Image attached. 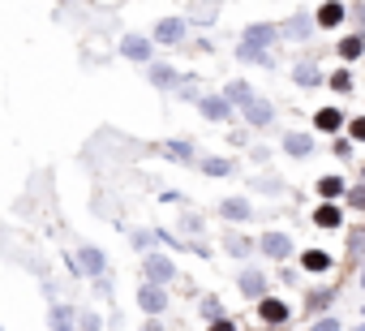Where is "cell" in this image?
Here are the masks:
<instances>
[{"label":"cell","mask_w":365,"mask_h":331,"mask_svg":"<svg viewBox=\"0 0 365 331\" xmlns=\"http://www.w3.org/2000/svg\"><path fill=\"white\" fill-rule=\"evenodd\" d=\"M275 39H279V26H271V22L245 26V35L237 44V61H245V65H271V44Z\"/></svg>","instance_id":"cell-1"},{"label":"cell","mask_w":365,"mask_h":331,"mask_svg":"<svg viewBox=\"0 0 365 331\" xmlns=\"http://www.w3.org/2000/svg\"><path fill=\"white\" fill-rule=\"evenodd\" d=\"M142 271H146V284H159V288L176 280V263L163 258V254H146L142 258Z\"/></svg>","instance_id":"cell-2"},{"label":"cell","mask_w":365,"mask_h":331,"mask_svg":"<svg viewBox=\"0 0 365 331\" xmlns=\"http://www.w3.org/2000/svg\"><path fill=\"white\" fill-rule=\"evenodd\" d=\"M258 250H262V258L288 263V258H292V237H288V233H262V237H258Z\"/></svg>","instance_id":"cell-3"},{"label":"cell","mask_w":365,"mask_h":331,"mask_svg":"<svg viewBox=\"0 0 365 331\" xmlns=\"http://www.w3.org/2000/svg\"><path fill=\"white\" fill-rule=\"evenodd\" d=\"M258 318H262L267 327H284V322L292 318V305H288L284 297H262V301H258Z\"/></svg>","instance_id":"cell-4"},{"label":"cell","mask_w":365,"mask_h":331,"mask_svg":"<svg viewBox=\"0 0 365 331\" xmlns=\"http://www.w3.org/2000/svg\"><path fill=\"white\" fill-rule=\"evenodd\" d=\"M198 112H202L207 121H215V125H224V121L237 116V108H232L224 95H202V99H198Z\"/></svg>","instance_id":"cell-5"},{"label":"cell","mask_w":365,"mask_h":331,"mask_svg":"<svg viewBox=\"0 0 365 331\" xmlns=\"http://www.w3.org/2000/svg\"><path fill=\"white\" fill-rule=\"evenodd\" d=\"M241 116H245V125H254V129H267V125L275 121V103L258 95V99H250V103L241 108Z\"/></svg>","instance_id":"cell-6"},{"label":"cell","mask_w":365,"mask_h":331,"mask_svg":"<svg viewBox=\"0 0 365 331\" xmlns=\"http://www.w3.org/2000/svg\"><path fill=\"white\" fill-rule=\"evenodd\" d=\"M292 82H297L301 91H314V86H322V69H318V61H314V56L297 61V65H292Z\"/></svg>","instance_id":"cell-7"},{"label":"cell","mask_w":365,"mask_h":331,"mask_svg":"<svg viewBox=\"0 0 365 331\" xmlns=\"http://www.w3.org/2000/svg\"><path fill=\"white\" fill-rule=\"evenodd\" d=\"M237 288H241V297L262 301V297H267V275H262L258 267H245V271H241V280H237Z\"/></svg>","instance_id":"cell-8"},{"label":"cell","mask_w":365,"mask_h":331,"mask_svg":"<svg viewBox=\"0 0 365 331\" xmlns=\"http://www.w3.org/2000/svg\"><path fill=\"white\" fill-rule=\"evenodd\" d=\"M138 305H142V314H150V318H155V314H163V310H168V292H163L159 284H142V288H138Z\"/></svg>","instance_id":"cell-9"},{"label":"cell","mask_w":365,"mask_h":331,"mask_svg":"<svg viewBox=\"0 0 365 331\" xmlns=\"http://www.w3.org/2000/svg\"><path fill=\"white\" fill-rule=\"evenodd\" d=\"M284 155H292V159H309V155H314V133H301V129L284 133Z\"/></svg>","instance_id":"cell-10"},{"label":"cell","mask_w":365,"mask_h":331,"mask_svg":"<svg viewBox=\"0 0 365 331\" xmlns=\"http://www.w3.org/2000/svg\"><path fill=\"white\" fill-rule=\"evenodd\" d=\"M78 267H82L86 275H95V280H99V275L108 271V258H103V250H99V245H82V250H78Z\"/></svg>","instance_id":"cell-11"},{"label":"cell","mask_w":365,"mask_h":331,"mask_svg":"<svg viewBox=\"0 0 365 331\" xmlns=\"http://www.w3.org/2000/svg\"><path fill=\"white\" fill-rule=\"evenodd\" d=\"M309 35H314V18H309V14H297V18H288V22L279 26V39H297V44H301V39H309Z\"/></svg>","instance_id":"cell-12"},{"label":"cell","mask_w":365,"mask_h":331,"mask_svg":"<svg viewBox=\"0 0 365 331\" xmlns=\"http://www.w3.org/2000/svg\"><path fill=\"white\" fill-rule=\"evenodd\" d=\"M220 215L232 220V224H250L254 220V207H250V198H224L220 203Z\"/></svg>","instance_id":"cell-13"},{"label":"cell","mask_w":365,"mask_h":331,"mask_svg":"<svg viewBox=\"0 0 365 331\" xmlns=\"http://www.w3.org/2000/svg\"><path fill=\"white\" fill-rule=\"evenodd\" d=\"M335 305V288H309V297H305V310H309V318H322L327 310Z\"/></svg>","instance_id":"cell-14"},{"label":"cell","mask_w":365,"mask_h":331,"mask_svg":"<svg viewBox=\"0 0 365 331\" xmlns=\"http://www.w3.org/2000/svg\"><path fill=\"white\" fill-rule=\"evenodd\" d=\"M185 18H163L159 26H155V44H180V39H185Z\"/></svg>","instance_id":"cell-15"},{"label":"cell","mask_w":365,"mask_h":331,"mask_svg":"<svg viewBox=\"0 0 365 331\" xmlns=\"http://www.w3.org/2000/svg\"><path fill=\"white\" fill-rule=\"evenodd\" d=\"M344 18H348V9L339 5V0H327V5H318V14H314V22H318L322 31H335Z\"/></svg>","instance_id":"cell-16"},{"label":"cell","mask_w":365,"mask_h":331,"mask_svg":"<svg viewBox=\"0 0 365 331\" xmlns=\"http://www.w3.org/2000/svg\"><path fill=\"white\" fill-rule=\"evenodd\" d=\"M331 267H335V258L327 250H305L301 254V271H309V275H327Z\"/></svg>","instance_id":"cell-17"},{"label":"cell","mask_w":365,"mask_h":331,"mask_svg":"<svg viewBox=\"0 0 365 331\" xmlns=\"http://www.w3.org/2000/svg\"><path fill=\"white\" fill-rule=\"evenodd\" d=\"M120 52H125L129 61L146 65V61H150V39H142V35H125V39H120Z\"/></svg>","instance_id":"cell-18"},{"label":"cell","mask_w":365,"mask_h":331,"mask_svg":"<svg viewBox=\"0 0 365 331\" xmlns=\"http://www.w3.org/2000/svg\"><path fill=\"white\" fill-rule=\"evenodd\" d=\"M224 99H228L232 108H245V103H250V99H258V95H254V86H250L245 78H237V82H228V86H224Z\"/></svg>","instance_id":"cell-19"},{"label":"cell","mask_w":365,"mask_h":331,"mask_svg":"<svg viewBox=\"0 0 365 331\" xmlns=\"http://www.w3.org/2000/svg\"><path fill=\"white\" fill-rule=\"evenodd\" d=\"M344 121H348V116H344L339 108H322V112L314 116V129H318V133H339Z\"/></svg>","instance_id":"cell-20"},{"label":"cell","mask_w":365,"mask_h":331,"mask_svg":"<svg viewBox=\"0 0 365 331\" xmlns=\"http://www.w3.org/2000/svg\"><path fill=\"white\" fill-rule=\"evenodd\" d=\"M318 198H322V203L348 198V181H344V177H322V181H318Z\"/></svg>","instance_id":"cell-21"},{"label":"cell","mask_w":365,"mask_h":331,"mask_svg":"<svg viewBox=\"0 0 365 331\" xmlns=\"http://www.w3.org/2000/svg\"><path fill=\"white\" fill-rule=\"evenodd\" d=\"M361 52H365V35H348V39L335 44V56H339V61H356Z\"/></svg>","instance_id":"cell-22"},{"label":"cell","mask_w":365,"mask_h":331,"mask_svg":"<svg viewBox=\"0 0 365 331\" xmlns=\"http://www.w3.org/2000/svg\"><path fill=\"white\" fill-rule=\"evenodd\" d=\"M314 224H318V228H339V224H344V211H339L335 203H322V207L314 211Z\"/></svg>","instance_id":"cell-23"},{"label":"cell","mask_w":365,"mask_h":331,"mask_svg":"<svg viewBox=\"0 0 365 331\" xmlns=\"http://www.w3.org/2000/svg\"><path fill=\"white\" fill-rule=\"evenodd\" d=\"M150 82L168 91V86H176V82H180V73H176L172 65H150Z\"/></svg>","instance_id":"cell-24"},{"label":"cell","mask_w":365,"mask_h":331,"mask_svg":"<svg viewBox=\"0 0 365 331\" xmlns=\"http://www.w3.org/2000/svg\"><path fill=\"white\" fill-rule=\"evenodd\" d=\"M327 86H331L335 95H352V91H356V78H352L348 69H339V73H331V78H327Z\"/></svg>","instance_id":"cell-25"},{"label":"cell","mask_w":365,"mask_h":331,"mask_svg":"<svg viewBox=\"0 0 365 331\" xmlns=\"http://www.w3.org/2000/svg\"><path fill=\"white\" fill-rule=\"evenodd\" d=\"M198 168H202L207 177H232V168H237V163H232V159H202Z\"/></svg>","instance_id":"cell-26"},{"label":"cell","mask_w":365,"mask_h":331,"mask_svg":"<svg viewBox=\"0 0 365 331\" xmlns=\"http://www.w3.org/2000/svg\"><path fill=\"white\" fill-rule=\"evenodd\" d=\"M52 331H73V310L69 305H52Z\"/></svg>","instance_id":"cell-27"},{"label":"cell","mask_w":365,"mask_h":331,"mask_svg":"<svg viewBox=\"0 0 365 331\" xmlns=\"http://www.w3.org/2000/svg\"><path fill=\"white\" fill-rule=\"evenodd\" d=\"M224 245H228V254H237V258H245V254L254 250V241H245V237H237V233H228Z\"/></svg>","instance_id":"cell-28"},{"label":"cell","mask_w":365,"mask_h":331,"mask_svg":"<svg viewBox=\"0 0 365 331\" xmlns=\"http://www.w3.org/2000/svg\"><path fill=\"white\" fill-rule=\"evenodd\" d=\"M163 151H168L172 159H180V163H190V159H194V142H168Z\"/></svg>","instance_id":"cell-29"},{"label":"cell","mask_w":365,"mask_h":331,"mask_svg":"<svg viewBox=\"0 0 365 331\" xmlns=\"http://www.w3.org/2000/svg\"><path fill=\"white\" fill-rule=\"evenodd\" d=\"M309 331H344V322L335 318V314H322V318H314V327Z\"/></svg>","instance_id":"cell-30"},{"label":"cell","mask_w":365,"mask_h":331,"mask_svg":"<svg viewBox=\"0 0 365 331\" xmlns=\"http://www.w3.org/2000/svg\"><path fill=\"white\" fill-rule=\"evenodd\" d=\"M348 207H352V211H365V185H352V190H348Z\"/></svg>","instance_id":"cell-31"},{"label":"cell","mask_w":365,"mask_h":331,"mask_svg":"<svg viewBox=\"0 0 365 331\" xmlns=\"http://www.w3.org/2000/svg\"><path fill=\"white\" fill-rule=\"evenodd\" d=\"M335 159H352V138H335Z\"/></svg>","instance_id":"cell-32"},{"label":"cell","mask_w":365,"mask_h":331,"mask_svg":"<svg viewBox=\"0 0 365 331\" xmlns=\"http://www.w3.org/2000/svg\"><path fill=\"white\" fill-rule=\"evenodd\" d=\"M202 314H207V318L215 322V318H224V305H220L215 297H207V301H202Z\"/></svg>","instance_id":"cell-33"},{"label":"cell","mask_w":365,"mask_h":331,"mask_svg":"<svg viewBox=\"0 0 365 331\" xmlns=\"http://www.w3.org/2000/svg\"><path fill=\"white\" fill-rule=\"evenodd\" d=\"M348 138H352V142H365V116L348 121Z\"/></svg>","instance_id":"cell-34"},{"label":"cell","mask_w":365,"mask_h":331,"mask_svg":"<svg viewBox=\"0 0 365 331\" xmlns=\"http://www.w3.org/2000/svg\"><path fill=\"white\" fill-rule=\"evenodd\" d=\"M361 250H365V228H356L352 241H348V254H361Z\"/></svg>","instance_id":"cell-35"},{"label":"cell","mask_w":365,"mask_h":331,"mask_svg":"<svg viewBox=\"0 0 365 331\" xmlns=\"http://www.w3.org/2000/svg\"><path fill=\"white\" fill-rule=\"evenodd\" d=\"M211 331H237V322H232V318H215Z\"/></svg>","instance_id":"cell-36"},{"label":"cell","mask_w":365,"mask_h":331,"mask_svg":"<svg viewBox=\"0 0 365 331\" xmlns=\"http://www.w3.org/2000/svg\"><path fill=\"white\" fill-rule=\"evenodd\" d=\"M82 331H99V318H95V314H86V318H82Z\"/></svg>","instance_id":"cell-37"},{"label":"cell","mask_w":365,"mask_h":331,"mask_svg":"<svg viewBox=\"0 0 365 331\" xmlns=\"http://www.w3.org/2000/svg\"><path fill=\"white\" fill-rule=\"evenodd\" d=\"M146 331H159V322H146Z\"/></svg>","instance_id":"cell-38"},{"label":"cell","mask_w":365,"mask_h":331,"mask_svg":"<svg viewBox=\"0 0 365 331\" xmlns=\"http://www.w3.org/2000/svg\"><path fill=\"white\" fill-rule=\"evenodd\" d=\"M352 331H365V322H361V327H352Z\"/></svg>","instance_id":"cell-39"},{"label":"cell","mask_w":365,"mask_h":331,"mask_svg":"<svg viewBox=\"0 0 365 331\" xmlns=\"http://www.w3.org/2000/svg\"><path fill=\"white\" fill-rule=\"evenodd\" d=\"M361 288H365V271H361Z\"/></svg>","instance_id":"cell-40"},{"label":"cell","mask_w":365,"mask_h":331,"mask_svg":"<svg viewBox=\"0 0 365 331\" xmlns=\"http://www.w3.org/2000/svg\"><path fill=\"white\" fill-rule=\"evenodd\" d=\"M361 185H365V181H361Z\"/></svg>","instance_id":"cell-41"}]
</instances>
